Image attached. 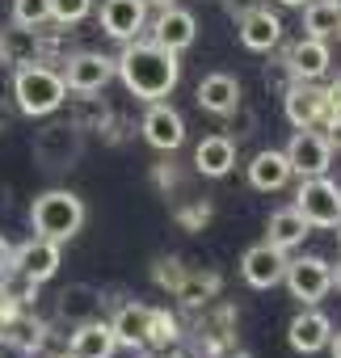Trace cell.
Masks as SVG:
<instances>
[{
	"label": "cell",
	"instance_id": "obj_13",
	"mask_svg": "<svg viewBox=\"0 0 341 358\" xmlns=\"http://www.w3.org/2000/svg\"><path fill=\"white\" fill-rule=\"evenodd\" d=\"M147 26V0H101V30L118 43L139 38Z\"/></svg>",
	"mask_w": 341,
	"mask_h": 358
},
{
	"label": "cell",
	"instance_id": "obj_18",
	"mask_svg": "<svg viewBox=\"0 0 341 358\" xmlns=\"http://www.w3.org/2000/svg\"><path fill=\"white\" fill-rule=\"evenodd\" d=\"M240 43L249 51H274L282 43V22L278 13H270V5H257L240 17Z\"/></svg>",
	"mask_w": 341,
	"mask_h": 358
},
{
	"label": "cell",
	"instance_id": "obj_21",
	"mask_svg": "<svg viewBox=\"0 0 341 358\" xmlns=\"http://www.w3.org/2000/svg\"><path fill=\"white\" fill-rule=\"evenodd\" d=\"M194 169L203 177H228L236 169V143L228 135H207L198 148H194Z\"/></svg>",
	"mask_w": 341,
	"mask_h": 358
},
{
	"label": "cell",
	"instance_id": "obj_32",
	"mask_svg": "<svg viewBox=\"0 0 341 358\" xmlns=\"http://www.w3.org/2000/svg\"><path fill=\"white\" fill-rule=\"evenodd\" d=\"M328 354H333V358H341V329L328 337Z\"/></svg>",
	"mask_w": 341,
	"mask_h": 358
},
{
	"label": "cell",
	"instance_id": "obj_19",
	"mask_svg": "<svg viewBox=\"0 0 341 358\" xmlns=\"http://www.w3.org/2000/svg\"><path fill=\"white\" fill-rule=\"evenodd\" d=\"M68 350L76 354V358H114V350H118V337H114V329L106 324V320H80L76 329H72V341H68Z\"/></svg>",
	"mask_w": 341,
	"mask_h": 358
},
{
	"label": "cell",
	"instance_id": "obj_40",
	"mask_svg": "<svg viewBox=\"0 0 341 358\" xmlns=\"http://www.w3.org/2000/svg\"><path fill=\"white\" fill-rule=\"evenodd\" d=\"M333 5H337V9H341V0H333Z\"/></svg>",
	"mask_w": 341,
	"mask_h": 358
},
{
	"label": "cell",
	"instance_id": "obj_12",
	"mask_svg": "<svg viewBox=\"0 0 341 358\" xmlns=\"http://www.w3.org/2000/svg\"><path fill=\"white\" fill-rule=\"evenodd\" d=\"M328 337H333V320L316 303H303V312H295L286 324V345L295 354H320L328 350Z\"/></svg>",
	"mask_w": 341,
	"mask_h": 358
},
{
	"label": "cell",
	"instance_id": "obj_31",
	"mask_svg": "<svg viewBox=\"0 0 341 358\" xmlns=\"http://www.w3.org/2000/svg\"><path fill=\"white\" fill-rule=\"evenodd\" d=\"M9 262H13V249H9V241H5V236H0V270H5Z\"/></svg>",
	"mask_w": 341,
	"mask_h": 358
},
{
	"label": "cell",
	"instance_id": "obj_24",
	"mask_svg": "<svg viewBox=\"0 0 341 358\" xmlns=\"http://www.w3.org/2000/svg\"><path fill=\"white\" fill-rule=\"evenodd\" d=\"M337 26H341V9L333 5V0H307L303 5V30L312 38H337Z\"/></svg>",
	"mask_w": 341,
	"mask_h": 358
},
{
	"label": "cell",
	"instance_id": "obj_41",
	"mask_svg": "<svg viewBox=\"0 0 341 358\" xmlns=\"http://www.w3.org/2000/svg\"><path fill=\"white\" fill-rule=\"evenodd\" d=\"M337 38H341V26H337Z\"/></svg>",
	"mask_w": 341,
	"mask_h": 358
},
{
	"label": "cell",
	"instance_id": "obj_22",
	"mask_svg": "<svg viewBox=\"0 0 341 358\" xmlns=\"http://www.w3.org/2000/svg\"><path fill=\"white\" fill-rule=\"evenodd\" d=\"M152 312H156V308H147V303H126V308H118V316L110 320L118 345H131V350L147 345V337H152Z\"/></svg>",
	"mask_w": 341,
	"mask_h": 358
},
{
	"label": "cell",
	"instance_id": "obj_6",
	"mask_svg": "<svg viewBox=\"0 0 341 358\" xmlns=\"http://www.w3.org/2000/svg\"><path fill=\"white\" fill-rule=\"evenodd\" d=\"M59 241H47V236H30L26 245H17L13 249V262H9V270L17 274V278H26L30 287H38V282H47V278H55V270H59Z\"/></svg>",
	"mask_w": 341,
	"mask_h": 358
},
{
	"label": "cell",
	"instance_id": "obj_30",
	"mask_svg": "<svg viewBox=\"0 0 341 358\" xmlns=\"http://www.w3.org/2000/svg\"><path fill=\"white\" fill-rule=\"evenodd\" d=\"M257 5H261V0H228V9H232V13H240V17H245L249 9H257Z\"/></svg>",
	"mask_w": 341,
	"mask_h": 358
},
{
	"label": "cell",
	"instance_id": "obj_37",
	"mask_svg": "<svg viewBox=\"0 0 341 358\" xmlns=\"http://www.w3.org/2000/svg\"><path fill=\"white\" fill-rule=\"evenodd\" d=\"M55 358H76V354H72V350H68V354H55Z\"/></svg>",
	"mask_w": 341,
	"mask_h": 358
},
{
	"label": "cell",
	"instance_id": "obj_28",
	"mask_svg": "<svg viewBox=\"0 0 341 358\" xmlns=\"http://www.w3.org/2000/svg\"><path fill=\"white\" fill-rule=\"evenodd\" d=\"M215 287H219V278H211V274H207V278H190V282H182V287H177V295H182L186 303H198V295H207V291H215Z\"/></svg>",
	"mask_w": 341,
	"mask_h": 358
},
{
	"label": "cell",
	"instance_id": "obj_39",
	"mask_svg": "<svg viewBox=\"0 0 341 358\" xmlns=\"http://www.w3.org/2000/svg\"><path fill=\"white\" fill-rule=\"evenodd\" d=\"M0 337H5V320H0Z\"/></svg>",
	"mask_w": 341,
	"mask_h": 358
},
{
	"label": "cell",
	"instance_id": "obj_15",
	"mask_svg": "<svg viewBox=\"0 0 341 358\" xmlns=\"http://www.w3.org/2000/svg\"><path fill=\"white\" fill-rule=\"evenodd\" d=\"M194 38H198V22H194L190 9L168 5V9L156 13V22H152V43H160V47H168V51H186V47H194Z\"/></svg>",
	"mask_w": 341,
	"mask_h": 358
},
{
	"label": "cell",
	"instance_id": "obj_1",
	"mask_svg": "<svg viewBox=\"0 0 341 358\" xmlns=\"http://www.w3.org/2000/svg\"><path fill=\"white\" fill-rule=\"evenodd\" d=\"M114 72L126 85V93H135L139 101H164L182 80L177 51H168L152 38L147 43H139V38L122 43V55L114 59Z\"/></svg>",
	"mask_w": 341,
	"mask_h": 358
},
{
	"label": "cell",
	"instance_id": "obj_33",
	"mask_svg": "<svg viewBox=\"0 0 341 358\" xmlns=\"http://www.w3.org/2000/svg\"><path fill=\"white\" fill-rule=\"evenodd\" d=\"M278 5H286V9H303L307 0H278Z\"/></svg>",
	"mask_w": 341,
	"mask_h": 358
},
{
	"label": "cell",
	"instance_id": "obj_8",
	"mask_svg": "<svg viewBox=\"0 0 341 358\" xmlns=\"http://www.w3.org/2000/svg\"><path fill=\"white\" fill-rule=\"evenodd\" d=\"M114 76H118V72H114V59H110V55H97V51H80V55H72L68 68H64L68 93H80V97L101 93Z\"/></svg>",
	"mask_w": 341,
	"mask_h": 358
},
{
	"label": "cell",
	"instance_id": "obj_38",
	"mask_svg": "<svg viewBox=\"0 0 341 358\" xmlns=\"http://www.w3.org/2000/svg\"><path fill=\"white\" fill-rule=\"evenodd\" d=\"M0 64H5V43H0Z\"/></svg>",
	"mask_w": 341,
	"mask_h": 358
},
{
	"label": "cell",
	"instance_id": "obj_42",
	"mask_svg": "<svg viewBox=\"0 0 341 358\" xmlns=\"http://www.w3.org/2000/svg\"><path fill=\"white\" fill-rule=\"evenodd\" d=\"M337 152H341V143H337Z\"/></svg>",
	"mask_w": 341,
	"mask_h": 358
},
{
	"label": "cell",
	"instance_id": "obj_35",
	"mask_svg": "<svg viewBox=\"0 0 341 358\" xmlns=\"http://www.w3.org/2000/svg\"><path fill=\"white\" fill-rule=\"evenodd\" d=\"M333 287L341 291V262H337V270H333Z\"/></svg>",
	"mask_w": 341,
	"mask_h": 358
},
{
	"label": "cell",
	"instance_id": "obj_3",
	"mask_svg": "<svg viewBox=\"0 0 341 358\" xmlns=\"http://www.w3.org/2000/svg\"><path fill=\"white\" fill-rule=\"evenodd\" d=\"M30 228H34V236H47V241L64 245L85 228V203L72 190H47L30 207Z\"/></svg>",
	"mask_w": 341,
	"mask_h": 358
},
{
	"label": "cell",
	"instance_id": "obj_10",
	"mask_svg": "<svg viewBox=\"0 0 341 358\" xmlns=\"http://www.w3.org/2000/svg\"><path fill=\"white\" fill-rule=\"evenodd\" d=\"M139 131H143V139H147L156 152H177V148L186 143V118L168 106V101H147Z\"/></svg>",
	"mask_w": 341,
	"mask_h": 358
},
{
	"label": "cell",
	"instance_id": "obj_34",
	"mask_svg": "<svg viewBox=\"0 0 341 358\" xmlns=\"http://www.w3.org/2000/svg\"><path fill=\"white\" fill-rule=\"evenodd\" d=\"M147 5H156V9H168V5H177V0H147Z\"/></svg>",
	"mask_w": 341,
	"mask_h": 358
},
{
	"label": "cell",
	"instance_id": "obj_2",
	"mask_svg": "<svg viewBox=\"0 0 341 358\" xmlns=\"http://www.w3.org/2000/svg\"><path fill=\"white\" fill-rule=\"evenodd\" d=\"M13 101H17V110L30 114V118H47V114H55V110L68 101L64 72L43 68V64H26V68H17V76H13Z\"/></svg>",
	"mask_w": 341,
	"mask_h": 358
},
{
	"label": "cell",
	"instance_id": "obj_17",
	"mask_svg": "<svg viewBox=\"0 0 341 358\" xmlns=\"http://www.w3.org/2000/svg\"><path fill=\"white\" fill-rule=\"evenodd\" d=\"M328 64H333L328 43H324V38H312V34H303V38L286 51V68H291L295 80H320V76L328 72Z\"/></svg>",
	"mask_w": 341,
	"mask_h": 358
},
{
	"label": "cell",
	"instance_id": "obj_27",
	"mask_svg": "<svg viewBox=\"0 0 341 358\" xmlns=\"http://www.w3.org/2000/svg\"><path fill=\"white\" fill-rule=\"evenodd\" d=\"M177 341V320L168 316V312H152V337H147V345H173Z\"/></svg>",
	"mask_w": 341,
	"mask_h": 358
},
{
	"label": "cell",
	"instance_id": "obj_7",
	"mask_svg": "<svg viewBox=\"0 0 341 358\" xmlns=\"http://www.w3.org/2000/svg\"><path fill=\"white\" fill-rule=\"evenodd\" d=\"M282 282L299 303H320L333 291V266L324 257H295V262H286Z\"/></svg>",
	"mask_w": 341,
	"mask_h": 358
},
{
	"label": "cell",
	"instance_id": "obj_9",
	"mask_svg": "<svg viewBox=\"0 0 341 358\" xmlns=\"http://www.w3.org/2000/svg\"><path fill=\"white\" fill-rule=\"evenodd\" d=\"M286 262H291L286 249L261 241V245H253V249L240 257V278H245L253 291H270V287H278V282L286 278Z\"/></svg>",
	"mask_w": 341,
	"mask_h": 358
},
{
	"label": "cell",
	"instance_id": "obj_4",
	"mask_svg": "<svg viewBox=\"0 0 341 358\" xmlns=\"http://www.w3.org/2000/svg\"><path fill=\"white\" fill-rule=\"evenodd\" d=\"M295 211L307 220V228H337L341 224V186L328 177H303Z\"/></svg>",
	"mask_w": 341,
	"mask_h": 358
},
{
	"label": "cell",
	"instance_id": "obj_14",
	"mask_svg": "<svg viewBox=\"0 0 341 358\" xmlns=\"http://www.w3.org/2000/svg\"><path fill=\"white\" fill-rule=\"evenodd\" d=\"M34 156L43 160V169H72V160L80 156V127H47L34 139Z\"/></svg>",
	"mask_w": 341,
	"mask_h": 358
},
{
	"label": "cell",
	"instance_id": "obj_23",
	"mask_svg": "<svg viewBox=\"0 0 341 358\" xmlns=\"http://www.w3.org/2000/svg\"><path fill=\"white\" fill-rule=\"evenodd\" d=\"M303 236H307V220L295 211V207H286V211H274L270 215V224H266V241L270 245H278V249H295V245H303Z\"/></svg>",
	"mask_w": 341,
	"mask_h": 358
},
{
	"label": "cell",
	"instance_id": "obj_26",
	"mask_svg": "<svg viewBox=\"0 0 341 358\" xmlns=\"http://www.w3.org/2000/svg\"><path fill=\"white\" fill-rule=\"evenodd\" d=\"M93 13V0H51V22L59 26H76Z\"/></svg>",
	"mask_w": 341,
	"mask_h": 358
},
{
	"label": "cell",
	"instance_id": "obj_20",
	"mask_svg": "<svg viewBox=\"0 0 341 358\" xmlns=\"http://www.w3.org/2000/svg\"><path fill=\"white\" fill-rule=\"evenodd\" d=\"M291 160H286V152H274V148H266V152H257L253 156V164H249V186L253 190H261V194H274V190H282L286 182H291Z\"/></svg>",
	"mask_w": 341,
	"mask_h": 358
},
{
	"label": "cell",
	"instance_id": "obj_16",
	"mask_svg": "<svg viewBox=\"0 0 341 358\" xmlns=\"http://www.w3.org/2000/svg\"><path fill=\"white\" fill-rule=\"evenodd\" d=\"M198 106L207 110V114H215V118H228V114H236L240 110V80L232 76V72H211V76H203L198 80Z\"/></svg>",
	"mask_w": 341,
	"mask_h": 358
},
{
	"label": "cell",
	"instance_id": "obj_25",
	"mask_svg": "<svg viewBox=\"0 0 341 358\" xmlns=\"http://www.w3.org/2000/svg\"><path fill=\"white\" fill-rule=\"evenodd\" d=\"M51 22V0H13V26L17 30H38Z\"/></svg>",
	"mask_w": 341,
	"mask_h": 358
},
{
	"label": "cell",
	"instance_id": "obj_29",
	"mask_svg": "<svg viewBox=\"0 0 341 358\" xmlns=\"http://www.w3.org/2000/svg\"><path fill=\"white\" fill-rule=\"evenodd\" d=\"M89 295H93L89 287H76V291H72V299H76V303H68V299H64V303H59V312H64V316H85V312H93V299H89Z\"/></svg>",
	"mask_w": 341,
	"mask_h": 358
},
{
	"label": "cell",
	"instance_id": "obj_36",
	"mask_svg": "<svg viewBox=\"0 0 341 358\" xmlns=\"http://www.w3.org/2000/svg\"><path fill=\"white\" fill-rule=\"evenodd\" d=\"M337 249H341V224H337Z\"/></svg>",
	"mask_w": 341,
	"mask_h": 358
},
{
	"label": "cell",
	"instance_id": "obj_5",
	"mask_svg": "<svg viewBox=\"0 0 341 358\" xmlns=\"http://www.w3.org/2000/svg\"><path fill=\"white\" fill-rule=\"evenodd\" d=\"M286 160H291L295 177H324L328 164H333V135L316 131V127L295 131L291 143H286Z\"/></svg>",
	"mask_w": 341,
	"mask_h": 358
},
{
	"label": "cell",
	"instance_id": "obj_11",
	"mask_svg": "<svg viewBox=\"0 0 341 358\" xmlns=\"http://www.w3.org/2000/svg\"><path fill=\"white\" fill-rule=\"evenodd\" d=\"M286 122L295 127V131H303V127H324V110H328V89H320L316 80H295L291 89H286Z\"/></svg>",
	"mask_w": 341,
	"mask_h": 358
}]
</instances>
